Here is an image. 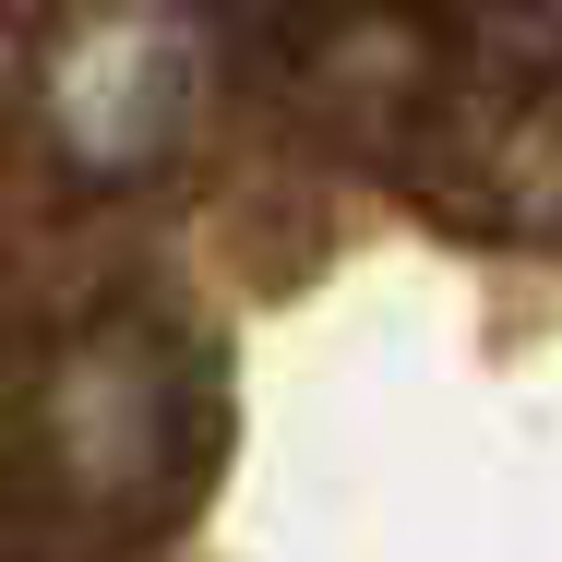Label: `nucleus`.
Segmentation results:
<instances>
[{"mask_svg": "<svg viewBox=\"0 0 562 562\" xmlns=\"http://www.w3.org/2000/svg\"><path fill=\"white\" fill-rule=\"evenodd\" d=\"M0 562H562V0H0Z\"/></svg>", "mask_w": 562, "mask_h": 562, "instance_id": "f257e3e1", "label": "nucleus"}]
</instances>
